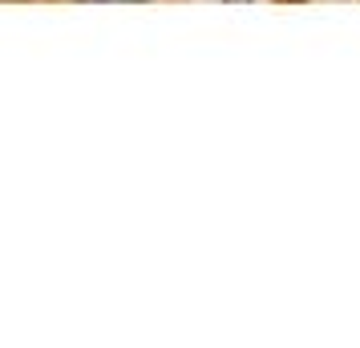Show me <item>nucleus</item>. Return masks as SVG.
<instances>
[{
  "label": "nucleus",
  "instance_id": "7ed1b4c3",
  "mask_svg": "<svg viewBox=\"0 0 360 348\" xmlns=\"http://www.w3.org/2000/svg\"><path fill=\"white\" fill-rule=\"evenodd\" d=\"M276 4H304V0H276Z\"/></svg>",
  "mask_w": 360,
  "mask_h": 348
},
{
  "label": "nucleus",
  "instance_id": "f257e3e1",
  "mask_svg": "<svg viewBox=\"0 0 360 348\" xmlns=\"http://www.w3.org/2000/svg\"><path fill=\"white\" fill-rule=\"evenodd\" d=\"M82 4H150V0H82Z\"/></svg>",
  "mask_w": 360,
  "mask_h": 348
},
{
  "label": "nucleus",
  "instance_id": "f03ea898",
  "mask_svg": "<svg viewBox=\"0 0 360 348\" xmlns=\"http://www.w3.org/2000/svg\"><path fill=\"white\" fill-rule=\"evenodd\" d=\"M223 4H251V0H223Z\"/></svg>",
  "mask_w": 360,
  "mask_h": 348
}]
</instances>
